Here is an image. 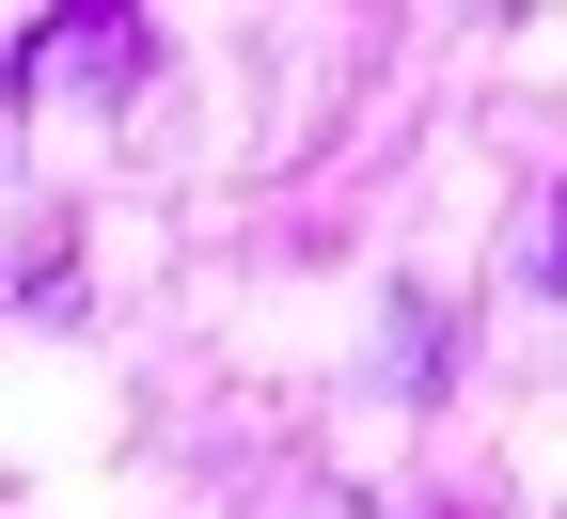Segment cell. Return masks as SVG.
Segmentation results:
<instances>
[{
	"label": "cell",
	"mask_w": 567,
	"mask_h": 519,
	"mask_svg": "<svg viewBox=\"0 0 567 519\" xmlns=\"http://www.w3.org/2000/svg\"><path fill=\"white\" fill-rule=\"evenodd\" d=\"M536 283H567V189H551V237H536Z\"/></svg>",
	"instance_id": "cell-1"
}]
</instances>
